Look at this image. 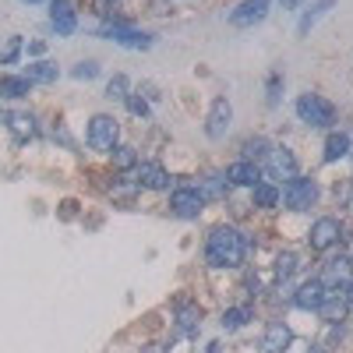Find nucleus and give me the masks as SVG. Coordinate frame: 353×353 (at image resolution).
Here are the masks:
<instances>
[{"mask_svg": "<svg viewBox=\"0 0 353 353\" xmlns=\"http://www.w3.org/2000/svg\"><path fill=\"white\" fill-rule=\"evenodd\" d=\"M343 297H346V301H350V304H353V279H350V283H346V286H343Z\"/></svg>", "mask_w": 353, "mask_h": 353, "instance_id": "obj_37", "label": "nucleus"}, {"mask_svg": "<svg viewBox=\"0 0 353 353\" xmlns=\"http://www.w3.org/2000/svg\"><path fill=\"white\" fill-rule=\"evenodd\" d=\"M25 78L28 81H39V85H53L57 78H61V71H57L53 61H32V64L25 68Z\"/></svg>", "mask_w": 353, "mask_h": 353, "instance_id": "obj_21", "label": "nucleus"}, {"mask_svg": "<svg viewBox=\"0 0 353 353\" xmlns=\"http://www.w3.org/2000/svg\"><path fill=\"white\" fill-rule=\"evenodd\" d=\"M61 216H64V219H71V216H74V201H64V209H61Z\"/></svg>", "mask_w": 353, "mask_h": 353, "instance_id": "obj_36", "label": "nucleus"}, {"mask_svg": "<svg viewBox=\"0 0 353 353\" xmlns=\"http://www.w3.org/2000/svg\"><path fill=\"white\" fill-rule=\"evenodd\" d=\"M307 353H325V346H321V343H314V346H311Z\"/></svg>", "mask_w": 353, "mask_h": 353, "instance_id": "obj_40", "label": "nucleus"}, {"mask_svg": "<svg viewBox=\"0 0 353 353\" xmlns=\"http://www.w3.org/2000/svg\"><path fill=\"white\" fill-rule=\"evenodd\" d=\"M244 254H248V241L237 226H216L205 241V261L212 269H237L244 265Z\"/></svg>", "mask_w": 353, "mask_h": 353, "instance_id": "obj_1", "label": "nucleus"}, {"mask_svg": "<svg viewBox=\"0 0 353 353\" xmlns=\"http://www.w3.org/2000/svg\"><path fill=\"white\" fill-rule=\"evenodd\" d=\"M28 88H32V81L25 74H4L0 78V99H25Z\"/></svg>", "mask_w": 353, "mask_h": 353, "instance_id": "obj_19", "label": "nucleus"}, {"mask_svg": "<svg viewBox=\"0 0 353 353\" xmlns=\"http://www.w3.org/2000/svg\"><path fill=\"white\" fill-rule=\"evenodd\" d=\"M339 241H343V254H346V258H353V230H350V233H343Z\"/></svg>", "mask_w": 353, "mask_h": 353, "instance_id": "obj_34", "label": "nucleus"}, {"mask_svg": "<svg viewBox=\"0 0 353 353\" xmlns=\"http://www.w3.org/2000/svg\"><path fill=\"white\" fill-rule=\"evenodd\" d=\"M96 74H99V64H96V61H81V64L74 68V78H78V81H81V78L88 81V78H96Z\"/></svg>", "mask_w": 353, "mask_h": 353, "instance_id": "obj_31", "label": "nucleus"}, {"mask_svg": "<svg viewBox=\"0 0 353 353\" xmlns=\"http://www.w3.org/2000/svg\"><path fill=\"white\" fill-rule=\"evenodd\" d=\"M265 14H269V0H241V4L230 11V25L251 28V25L265 21Z\"/></svg>", "mask_w": 353, "mask_h": 353, "instance_id": "obj_10", "label": "nucleus"}, {"mask_svg": "<svg viewBox=\"0 0 353 353\" xmlns=\"http://www.w3.org/2000/svg\"><path fill=\"white\" fill-rule=\"evenodd\" d=\"M297 117L307 128H332L336 124V106L318 92H304L297 99Z\"/></svg>", "mask_w": 353, "mask_h": 353, "instance_id": "obj_2", "label": "nucleus"}, {"mask_svg": "<svg viewBox=\"0 0 353 353\" xmlns=\"http://www.w3.org/2000/svg\"><path fill=\"white\" fill-rule=\"evenodd\" d=\"M251 307H226L223 311V329L226 332H237V329H244L248 325V321H251Z\"/></svg>", "mask_w": 353, "mask_h": 353, "instance_id": "obj_26", "label": "nucleus"}, {"mask_svg": "<svg viewBox=\"0 0 353 353\" xmlns=\"http://www.w3.org/2000/svg\"><path fill=\"white\" fill-rule=\"evenodd\" d=\"M110 156H113V166H117V170H124V173L138 166V152H134V145H113V152H110Z\"/></svg>", "mask_w": 353, "mask_h": 353, "instance_id": "obj_27", "label": "nucleus"}, {"mask_svg": "<svg viewBox=\"0 0 353 353\" xmlns=\"http://www.w3.org/2000/svg\"><path fill=\"white\" fill-rule=\"evenodd\" d=\"M134 181L149 191H166L170 188V173L159 166V163H138L134 166Z\"/></svg>", "mask_w": 353, "mask_h": 353, "instance_id": "obj_15", "label": "nucleus"}, {"mask_svg": "<svg viewBox=\"0 0 353 353\" xmlns=\"http://www.w3.org/2000/svg\"><path fill=\"white\" fill-rule=\"evenodd\" d=\"M205 209V194L198 188H176L170 194V212L181 216V219H198Z\"/></svg>", "mask_w": 353, "mask_h": 353, "instance_id": "obj_8", "label": "nucleus"}, {"mask_svg": "<svg viewBox=\"0 0 353 353\" xmlns=\"http://www.w3.org/2000/svg\"><path fill=\"white\" fill-rule=\"evenodd\" d=\"M290 343H293V332H290L286 321H269V325H265V336H261L265 353H286Z\"/></svg>", "mask_w": 353, "mask_h": 353, "instance_id": "obj_13", "label": "nucleus"}, {"mask_svg": "<svg viewBox=\"0 0 353 353\" xmlns=\"http://www.w3.org/2000/svg\"><path fill=\"white\" fill-rule=\"evenodd\" d=\"M141 353H163V346H156V343H152V346H145Z\"/></svg>", "mask_w": 353, "mask_h": 353, "instance_id": "obj_39", "label": "nucleus"}, {"mask_svg": "<svg viewBox=\"0 0 353 353\" xmlns=\"http://www.w3.org/2000/svg\"><path fill=\"white\" fill-rule=\"evenodd\" d=\"M279 201L286 205L290 212H304V209H311V205L318 201V184L311 181V176H293V181L283 184Z\"/></svg>", "mask_w": 353, "mask_h": 353, "instance_id": "obj_3", "label": "nucleus"}, {"mask_svg": "<svg viewBox=\"0 0 353 353\" xmlns=\"http://www.w3.org/2000/svg\"><path fill=\"white\" fill-rule=\"evenodd\" d=\"M28 53H32V57H43V53H46V43L32 39V43H28Z\"/></svg>", "mask_w": 353, "mask_h": 353, "instance_id": "obj_35", "label": "nucleus"}, {"mask_svg": "<svg viewBox=\"0 0 353 353\" xmlns=\"http://www.w3.org/2000/svg\"><path fill=\"white\" fill-rule=\"evenodd\" d=\"M350 149H353V138L343 134V131H332L325 138V152H321V159H325V163H339L343 156H350Z\"/></svg>", "mask_w": 353, "mask_h": 353, "instance_id": "obj_17", "label": "nucleus"}, {"mask_svg": "<svg viewBox=\"0 0 353 353\" xmlns=\"http://www.w3.org/2000/svg\"><path fill=\"white\" fill-rule=\"evenodd\" d=\"M50 25H53L57 36H74L78 14H74V8H71V0H53V8H50Z\"/></svg>", "mask_w": 353, "mask_h": 353, "instance_id": "obj_12", "label": "nucleus"}, {"mask_svg": "<svg viewBox=\"0 0 353 353\" xmlns=\"http://www.w3.org/2000/svg\"><path fill=\"white\" fill-rule=\"evenodd\" d=\"M318 314L329 321V325H343V318L350 314V301L343 293H325V301L318 304Z\"/></svg>", "mask_w": 353, "mask_h": 353, "instance_id": "obj_16", "label": "nucleus"}, {"mask_svg": "<svg viewBox=\"0 0 353 353\" xmlns=\"http://www.w3.org/2000/svg\"><path fill=\"white\" fill-rule=\"evenodd\" d=\"M279 88H283V74H279V71H272V74H269V106H276V103H279Z\"/></svg>", "mask_w": 353, "mask_h": 353, "instance_id": "obj_33", "label": "nucleus"}, {"mask_svg": "<svg viewBox=\"0 0 353 353\" xmlns=\"http://www.w3.org/2000/svg\"><path fill=\"white\" fill-rule=\"evenodd\" d=\"M297 265L301 261H297V254H293V251H279L276 254V276L279 279H290L293 272H297Z\"/></svg>", "mask_w": 353, "mask_h": 353, "instance_id": "obj_28", "label": "nucleus"}, {"mask_svg": "<svg viewBox=\"0 0 353 353\" xmlns=\"http://www.w3.org/2000/svg\"><path fill=\"white\" fill-rule=\"evenodd\" d=\"M176 325H181L184 336H194L198 325H201V307H194V304H181V311H176Z\"/></svg>", "mask_w": 353, "mask_h": 353, "instance_id": "obj_23", "label": "nucleus"}, {"mask_svg": "<svg viewBox=\"0 0 353 353\" xmlns=\"http://www.w3.org/2000/svg\"><path fill=\"white\" fill-rule=\"evenodd\" d=\"M106 99H128V78L124 74H113L106 81Z\"/></svg>", "mask_w": 353, "mask_h": 353, "instance_id": "obj_29", "label": "nucleus"}, {"mask_svg": "<svg viewBox=\"0 0 353 353\" xmlns=\"http://www.w3.org/2000/svg\"><path fill=\"white\" fill-rule=\"evenodd\" d=\"M99 36L103 39H113V43H121V46H128V50H149L152 46V36L149 32H138V28H131L128 21H103L99 25Z\"/></svg>", "mask_w": 353, "mask_h": 353, "instance_id": "obj_4", "label": "nucleus"}, {"mask_svg": "<svg viewBox=\"0 0 353 353\" xmlns=\"http://www.w3.org/2000/svg\"><path fill=\"white\" fill-rule=\"evenodd\" d=\"M226 181H230V188H254L261 181V166L258 163H248V159L230 163L226 166Z\"/></svg>", "mask_w": 353, "mask_h": 353, "instance_id": "obj_14", "label": "nucleus"}, {"mask_svg": "<svg viewBox=\"0 0 353 353\" xmlns=\"http://www.w3.org/2000/svg\"><path fill=\"white\" fill-rule=\"evenodd\" d=\"M336 8V0H314V4L304 11V18H301V36H307L311 28H314V21L321 18V14H329Z\"/></svg>", "mask_w": 353, "mask_h": 353, "instance_id": "obj_24", "label": "nucleus"}, {"mask_svg": "<svg viewBox=\"0 0 353 353\" xmlns=\"http://www.w3.org/2000/svg\"><path fill=\"white\" fill-rule=\"evenodd\" d=\"M201 194H205V201H223L226 198V191H230V181H226V173H209V176H205V181H201V188H198Z\"/></svg>", "mask_w": 353, "mask_h": 353, "instance_id": "obj_22", "label": "nucleus"}, {"mask_svg": "<svg viewBox=\"0 0 353 353\" xmlns=\"http://www.w3.org/2000/svg\"><path fill=\"white\" fill-rule=\"evenodd\" d=\"M261 166H265V173H269V176H276L279 184L293 181V176H301V173H297V156H293L290 149H283V145H272Z\"/></svg>", "mask_w": 353, "mask_h": 353, "instance_id": "obj_7", "label": "nucleus"}, {"mask_svg": "<svg viewBox=\"0 0 353 353\" xmlns=\"http://www.w3.org/2000/svg\"><path fill=\"white\" fill-rule=\"evenodd\" d=\"M339 237H343V226H339V219L336 216H321V219H314L311 223V233H307V244H311V251H332L336 244H339Z\"/></svg>", "mask_w": 353, "mask_h": 353, "instance_id": "obj_6", "label": "nucleus"}, {"mask_svg": "<svg viewBox=\"0 0 353 353\" xmlns=\"http://www.w3.org/2000/svg\"><path fill=\"white\" fill-rule=\"evenodd\" d=\"M269 149H272V145H269V138L254 134V138H248V141H244V159L261 166V163H265V156H269Z\"/></svg>", "mask_w": 353, "mask_h": 353, "instance_id": "obj_25", "label": "nucleus"}, {"mask_svg": "<svg viewBox=\"0 0 353 353\" xmlns=\"http://www.w3.org/2000/svg\"><path fill=\"white\" fill-rule=\"evenodd\" d=\"M209 353H219V343H209Z\"/></svg>", "mask_w": 353, "mask_h": 353, "instance_id": "obj_41", "label": "nucleus"}, {"mask_svg": "<svg viewBox=\"0 0 353 353\" xmlns=\"http://www.w3.org/2000/svg\"><path fill=\"white\" fill-rule=\"evenodd\" d=\"M325 293H329V286L314 276V279H307V283H301L297 290H293V304H297L301 311H318V304L325 301Z\"/></svg>", "mask_w": 353, "mask_h": 353, "instance_id": "obj_11", "label": "nucleus"}, {"mask_svg": "<svg viewBox=\"0 0 353 353\" xmlns=\"http://www.w3.org/2000/svg\"><path fill=\"white\" fill-rule=\"evenodd\" d=\"M297 4H301V0H283V8H286V11H293Z\"/></svg>", "mask_w": 353, "mask_h": 353, "instance_id": "obj_38", "label": "nucleus"}, {"mask_svg": "<svg viewBox=\"0 0 353 353\" xmlns=\"http://www.w3.org/2000/svg\"><path fill=\"white\" fill-rule=\"evenodd\" d=\"M21 4H43V0H21Z\"/></svg>", "mask_w": 353, "mask_h": 353, "instance_id": "obj_42", "label": "nucleus"}, {"mask_svg": "<svg viewBox=\"0 0 353 353\" xmlns=\"http://www.w3.org/2000/svg\"><path fill=\"white\" fill-rule=\"evenodd\" d=\"M4 121H8L14 141H28L36 134V117L32 113H4Z\"/></svg>", "mask_w": 353, "mask_h": 353, "instance_id": "obj_18", "label": "nucleus"}, {"mask_svg": "<svg viewBox=\"0 0 353 353\" xmlns=\"http://www.w3.org/2000/svg\"><path fill=\"white\" fill-rule=\"evenodd\" d=\"M117 138H121V124H117L110 113H96L92 121H88V145H92L96 152H113Z\"/></svg>", "mask_w": 353, "mask_h": 353, "instance_id": "obj_5", "label": "nucleus"}, {"mask_svg": "<svg viewBox=\"0 0 353 353\" xmlns=\"http://www.w3.org/2000/svg\"><path fill=\"white\" fill-rule=\"evenodd\" d=\"M251 201L258 205V209H276V205H279V188L272 181H258L251 188Z\"/></svg>", "mask_w": 353, "mask_h": 353, "instance_id": "obj_20", "label": "nucleus"}, {"mask_svg": "<svg viewBox=\"0 0 353 353\" xmlns=\"http://www.w3.org/2000/svg\"><path fill=\"white\" fill-rule=\"evenodd\" d=\"M230 124H233V106H230L226 96H219V99L212 103L209 117H205V134H209L212 141H223L226 131H230Z\"/></svg>", "mask_w": 353, "mask_h": 353, "instance_id": "obj_9", "label": "nucleus"}, {"mask_svg": "<svg viewBox=\"0 0 353 353\" xmlns=\"http://www.w3.org/2000/svg\"><path fill=\"white\" fill-rule=\"evenodd\" d=\"M18 57H21V39L14 36V39L8 43V50L0 53V64H18Z\"/></svg>", "mask_w": 353, "mask_h": 353, "instance_id": "obj_30", "label": "nucleus"}, {"mask_svg": "<svg viewBox=\"0 0 353 353\" xmlns=\"http://www.w3.org/2000/svg\"><path fill=\"white\" fill-rule=\"evenodd\" d=\"M124 103H128V110H131L134 117H141V121H145V117H149V103H145L141 96H128Z\"/></svg>", "mask_w": 353, "mask_h": 353, "instance_id": "obj_32", "label": "nucleus"}]
</instances>
